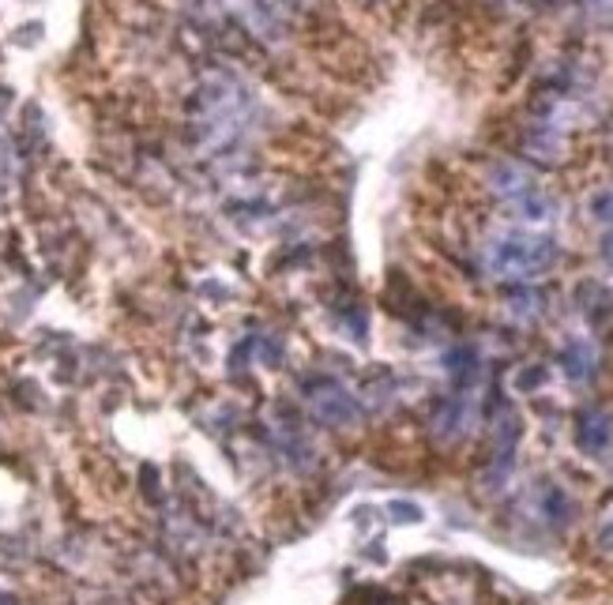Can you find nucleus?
<instances>
[{"label": "nucleus", "instance_id": "f257e3e1", "mask_svg": "<svg viewBox=\"0 0 613 605\" xmlns=\"http://www.w3.org/2000/svg\"><path fill=\"white\" fill-rule=\"evenodd\" d=\"M557 263V244L542 233H501L486 249V267L508 283H527Z\"/></svg>", "mask_w": 613, "mask_h": 605}, {"label": "nucleus", "instance_id": "f03ea898", "mask_svg": "<svg viewBox=\"0 0 613 605\" xmlns=\"http://www.w3.org/2000/svg\"><path fill=\"white\" fill-rule=\"evenodd\" d=\"M489 181H493V189L501 192V196L515 210H520L523 218H534V222H542V218H549V210H554V204H549L546 192H542L538 184H534L531 173L520 170V165H512V162L493 165Z\"/></svg>", "mask_w": 613, "mask_h": 605}, {"label": "nucleus", "instance_id": "7ed1b4c3", "mask_svg": "<svg viewBox=\"0 0 613 605\" xmlns=\"http://www.w3.org/2000/svg\"><path fill=\"white\" fill-rule=\"evenodd\" d=\"M309 402H313V410H317V418L320 421H328V425H350L354 421V399L339 388L336 380H320V384H313L309 388Z\"/></svg>", "mask_w": 613, "mask_h": 605}, {"label": "nucleus", "instance_id": "20e7f679", "mask_svg": "<svg viewBox=\"0 0 613 605\" xmlns=\"http://www.w3.org/2000/svg\"><path fill=\"white\" fill-rule=\"evenodd\" d=\"M613 436V425H610V414H602V410H587L580 418V447L583 452H602V447L610 444Z\"/></svg>", "mask_w": 613, "mask_h": 605}, {"label": "nucleus", "instance_id": "39448f33", "mask_svg": "<svg viewBox=\"0 0 613 605\" xmlns=\"http://www.w3.org/2000/svg\"><path fill=\"white\" fill-rule=\"evenodd\" d=\"M560 365L572 380H587L594 373V350L591 342H568L565 354H560Z\"/></svg>", "mask_w": 613, "mask_h": 605}, {"label": "nucleus", "instance_id": "423d86ee", "mask_svg": "<svg viewBox=\"0 0 613 605\" xmlns=\"http://www.w3.org/2000/svg\"><path fill=\"white\" fill-rule=\"evenodd\" d=\"M606 252H610V260H613V237H610V244H606Z\"/></svg>", "mask_w": 613, "mask_h": 605}, {"label": "nucleus", "instance_id": "0eeeda50", "mask_svg": "<svg viewBox=\"0 0 613 605\" xmlns=\"http://www.w3.org/2000/svg\"><path fill=\"white\" fill-rule=\"evenodd\" d=\"M594 4H613V0H594Z\"/></svg>", "mask_w": 613, "mask_h": 605}]
</instances>
